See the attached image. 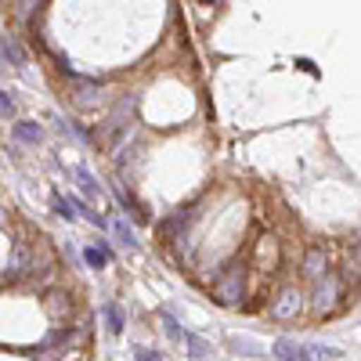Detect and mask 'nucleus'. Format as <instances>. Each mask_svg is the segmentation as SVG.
<instances>
[{"label":"nucleus","instance_id":"1","mask_svg":"<svg viewBox=\"0 0 361 361\" xmlns=\"http://www.w3.org/2000/svg\"><path fill=\"white\" fill-rule=\"evenodd\" d=\"M243 293H246V279H243V264H231L224 275L217 279V300L221 304H238L243 300Z\"/></svg>","mask_w":361,"mask_h":361},{"label":"nucleus","instance_id":"2","mask_svg":"<svg viewBox=\"0 0 361 361\" xmlns=\"http://www.w3.org/2000/svg\"><path fill=\"white\" fill-rule=\"evenodd\" d=\"M340 300V279L336 275H325L318 279V289H314V311H333Z\"/></svg>","mask_w":361,"mask_h":361},{"label":"nucleus","instance_id":"3","mask_svg":"<svg viewBox=\"0 0 361 361\" xmlns=\"http://www.w3.org/2000/svg\"><path fill=\"white\" fill-rule=\"evenodd\" d=\"M29 264H33V253H29V246L18 238V243H15V257H11V264H8V282L22 279L25 271H29Z\"/></svg>","mask_w":361,"mask_h":361},{"label":"nucleus","instance_id":"4","mask_svg":"<svg viewBox=\"0 0 361 361\" xmlns=\"http://www.w3.org/2000/svg\"><path fill=\"white\" fill-rule=\"evenodd\" d=\"M271 311H275V318H279V322L296 318V314H300V293H296V289H286V293L275 300V307H271Z\"/></svg>","mask_w":361,"mask_h":361},{"label":"nucleus","instance_id":"5","mask_svg":"<svg viewBox=\"0 0 361 361\" xmlns=\"http://www.w3.org/2000/svg\"><path fill=\"white\" fill-rule=\"evenodd\" d=\"M304 275L314 279V282L329 275V257H325V250H307V257H304Z\"/></svg>","mask_w":361,"mask_h":361},{"label":"nucleus","instance_id":"6","mask_svg":"<svg viewBox=\"0 0 361 361\" xmlns=\"http://www.w3.org/2000/svg\"><path fill=\"white\" fill-rule=\"evenodd\" d=\"M11 137L22 141V145H40V141H44V127H40V123H29V119H22V123L11 127Z\"/></svg>","mask_w":361,"mask_h":361},{"label":"nucleus","instance_id":"7","mask_svg":"<svg viewBox=\"0 0 361 361\" xmlns=\"http://www.w3.org/2000/svg\"><path fill=\"white\" fill-rule=\"evenodd\" d=\"M300 357L304 361H325V357H340V350L325 347V343H300Z\"/></svg>","mask_w":361,"mask_h":361},{"label":"nucleus","instance_id":"8","mask_svg":"<svg viewBox=\"0 0 361 361\" xmlns=\"http://www.w3.org/2000/svg\"><path fill=\"white\" fill-rule=\"evenodd\" d=\"M271 350H275L282 361H304V357H300V343H296V340H289V336L275 340V347H271Z\"/></svg>","mask_w":361,"mask_h":361},{"label":"nucleus","instance_id":"9","mask_svg":"<svg viewBox=\"0 0 361 361\" xmlns=\"http://www.w3.org/2000/svg\"><path fill=\"white\" fill-rule=\"evenodd\" d=\"M83 260H87V267H94V271H102V267L109 264V246H105V243H98V246H90V250H83Z\"/></svg>","mask_w":361,"mask_h":361},{"label":"nucleus","instance_id":"10","mask_svg":"<svg viewBox=\"0 0 361 361\" xmlns=\"http://www.w3.org/2000/svg\"><path fill=\"white\" fill-rule=\"evenodd\" d=\"M231 350L235 354H250V357H264V347L250 336H231Z\"/></svg>","mask_w":361,"mask_h":361},{"label":"nucleus","instance_id":"11","mask_svg":"<svg viewBox=\"0 0 361 361\" xmlns=\"http://www.w3.org/2000/svg\"><path fill=\"white\" fill-rule=\"evenodd\" d=\"M105 322H109V333L112 336H119V333H123V311H119V304H105Z\"/></svg>","mask_w":361,"mask_h":361},{"label":"nucleus","instance_id":"12","mask_svg":"<svg viewBox=\"0 0 361 361\" xmlns=\"http://www.w3.org/2000/svg\"><path fill=\"white\" fill-rule=\"evenodd\" d=\"M76 180H80V188H83L87 195H98V192H102V185L94 180V173H90L87 166H80V170H76Z\"/></svg>","mask_w":361,"mask_h":361},{"label":"nucleus","instance_id":"13","mask_svg":"<svg viewBox=\"0 0 361 361\" xmlns=\"http://www.w3.org/2000/svg\"><path fill=\"white\" fill-rule=\"evenodd\" d=\"M0 47H4V58H8L11 66H25V51H22L11 37H4V44H0Z\"/></svg>","mask_w":361,"mask_h":361},{"label":"nucleus","instance_id":"14","mask_svg":"<svg viewBox=\"0 0 361 361\" xmlns=\"http://www.w3.org/2000/svg\"><path fill=\"white\" fill-rule=\"evenodd\" d=\"M112 228H116V235H119V243H123L127 250H137V238H134V228H130L127 221H116Z\"/></svg>","mask_w":361,"mask_h":361},{"label":"nucleus","instance_id":"15","mask_svg":"<svg viewBox=\"0 0 361 361\" xmlns=\"http://www.w3.org/2000/svg\"><path fill=\"white\" fill-rule=\"evenodd\" d=\"M69 206H73V214H76V209H80V214H83V217H87L90 224H94V228H105V217H98L94 209H87V202H83V199H73Z\"/></svg>","mask_w":361,"mask_h":361},{"label":"nucleus","instance_id":"16","mask_svg":"<svg viewBox=\"0 0 361 361\" xmlns=\"http://www.w3.org/2000/svg\"><path fill=\"white\" fill-rule=\"evenodd\" d=\"M188 340V350H192V357H209V354H214V347H209L202 336H185Z\"/></svg>","mask_w":361,"mask_h":361},{"label":"nucleus","instance_id":"17","mask_svg":"<svg viewBox=\"0 0 361 361\" xmlns=\"http://www.w3.org/2000/svg\"><path fill=\"white\" fill-rule=\"evenodd\" d=\"M51 206H54V214H58V217L76 221V214H73V206H69V199H66V195H54V199H51Z\"/></svg>","mask_w":361,"mask_h":361},{"label":"nucleus","instance_id":"18","mask_svg":"<svg viewBox=\"0 0 361 361\" xmlns=\"http://www.w3.org/2000/svg\"><path fill=\"white\" fill-rule=\"evenodd\" d=\"M116 199H119V202H123V206H127V209H130V214H137V202H134V199H130V192H127V188H123V185H116Z\"/></svg>","mask_w":361,"mask_h":361},{"label":"nucleus","instance_id":"19","mask_svg":"<svg viewBox=\"0 0 361 361\" xmlns=\"http://www.w3.org/2000/svg\"><path fill=\"white\" fill-rule=\"evenodd\" d=\"M163 325H166V333H170V340H185V333H180V325L170 318V314H163Z\"/></svg>","mask_w":361,"mask_h":361},{"label":"nucleus","instance_id":"20","mask_svg":"<svg viewBox=\"0 0 361 361\" xmlns=\"http://www.w3.org/2000/svg\"><path fill=\"white\" fill-rule=\"evenodd\" d=\"M11 112H15V98L0 90V116H11Z\"/></svg>","mask_w":361,"mask_h":361},{"label":"nucleus","instance_id":"21","mask_svg":"<svg viewBox=\"0 0 361 361\" xmlns=\"http://www.w3.org/2000/svg\"><path fill=\"white\" fill-rule=\"evenodd\" d=\"M134 357H137V361H163L156 350H148V347H134Z\"/></svg>","mask_w":361,"mask_h":361},{"label":"nucleus","instance_id":"22","mask_svg":"<svg viewBox=\"0 0 361 361\" xmlns=\"http://www.w3.org/2000/svg\"><path fill=\"white\" fill-rule=\"evenodd\" d=\"M0 224H4V214H0Z\"/></svg>","mask_w":361,"mask_h":361},{"label":"nucleus","instance_id":"23","mask_svg":"<svg viewBox=\"0 0 361 361\" xmlns=\"http://www.w3.org/2000/svg\"><path fill=\"white\" fill-rule=\"evenodd\" d=\"M0 76H4V66H0Z\"/></svg>","mask_w":361,"mask_h":361}]
</instances>
